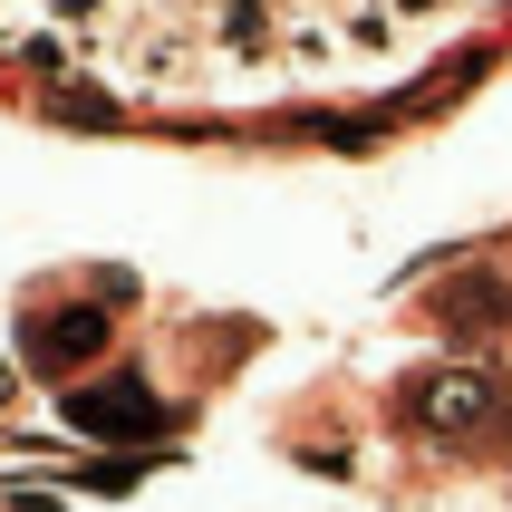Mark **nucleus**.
<instances>
[{"label":"nucleus","mask_w":512,"mask_h":512,"mask_svg":"<svg viewBox=\"0 0 512 512\" xmlns=\"http://www.w3.org/2000/svg\"><path fill=\"white\" fill-rule=\"evenodd\" d=\"M97 339H107V319H97V310H68V319H49L29 348H39V368H68V358H87Z\"/></svg>","instance_id":"nucleus-4"},{"label":"nucleus","mask_w":512,"mask_h":512,"mask_svg":"<svg viewBox=\"0 0 512 512\" xmlns=\"http://www.w3.org/2000/svg\"><path fill=\"white\" fill-rule=\"evenodd\" d=\"M329 20H339V39H348V68H387V58H397L406 39H416V29H406L397 10H387V0H339Z\"/></svg>","instance_id":"nucleus-2"},{"label":"nucleus","mask_w":512,"mask_h":512,"mask_svg":"<svg viewBox=\"0 0 512 512\" xmlns=\"http://www.w3.org/2000/svg\"><path fill=\"white\" fill-rule=\"evenodd\" d=\"M0 406H10V368H0Z\"/></svg>","instance_id":"nucleus-7"},{"label":"nucleus","mask_w":512,"mask_h":512,"mask_svg":"<svg viewBox=\"0 0 512 512\" xmlns=\"http://www.w3.org/2000/svg\"><path fill=\"white\" fill-rule=\"evenodd\" d=\"M416 416H426L435 435H474L493 416V377H474V368H435L426 387H416Z\"/></svg>","instance_id":"nucleus-1"},{"label":"nucleus","mask_w":512,"mask_h":512,"mask_svg":"<svg viewBox=\"0 0 512 512\" xmlns=\"http://www.w3.org/2000/svg\"><path fill=\"white\" fill-rule=\"evenodd\" d=\"M387 10H397L416 39H426V29H445V10H455V0H387Z\"/></svg>","instance_id":"nucleus-6"},{"label":"nucleus","mask_w":512,"mask_h":512,"mask_svg":"<svg viewBox=\"0 0 512 512\" xmlns=\"http://www.w3.org/2000/svg\"><path fill=\"white\" fill-rule=\"evenodd\" d=\"M78 426H155V416H145V397H136V387H107V397H78Z\"/></svg>","instance_id":"nucleus-5"},{"label":"nucleus","mask_w":512,"mask_h":512,"mask_svg":"<svg viewBox=\"0 0 512 512\" xmlns=\"http://www.w3.org/2000/svg\"><path fill=\"white\" fill-rule=\"evenodd\" d=\"M435 319H445L455 339H474V329H512V290L493 281V271H464V281L435 290Z\"/></svg>","instance_id":"nucleus-3"}]
</instances>
